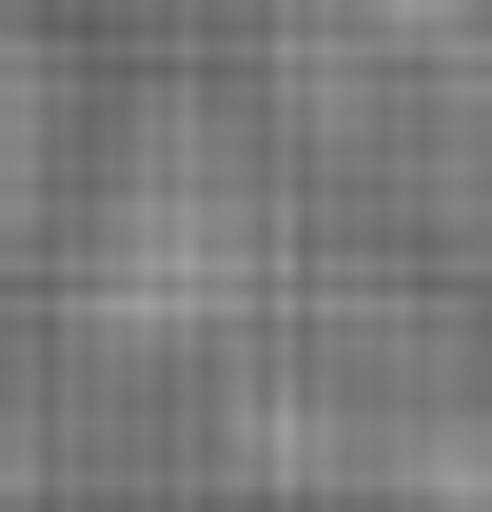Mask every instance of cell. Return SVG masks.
I'll list each match as a JSON object with an SVG mask.
<instances>
[{
	"label": "cell",
	"mask_w": 492,
	"mask_h": 512,
	"mask_svg": "<svg viewBox=\"0 0 492 512\" xmlns=\"http://www.w3.org/2000/svg\"><path fill=\"white\" fill-rule=\"evenodd\" d=\"M40 197H60V40L0 0V276L40 256Z\"/></svg>",
	"instance_id": "cell-2"
},
{
	"label": "cell",
	"mask_w": 492,
	"mask_h": 512,
	"mask_svg": "<svg viewBox=\"0 0 492 512\" xmlns=\"http://www.w3.org/2000/svg\"><path fill=\"white\" fill-rule=\"evenodd\" d=\"M276 237H256V178L217 138H158L119 197H99V256H79V316L119 335V355H178V335H237Z\"/></svg>",
	"instance_id": "cell-1"
}]
</instances>
